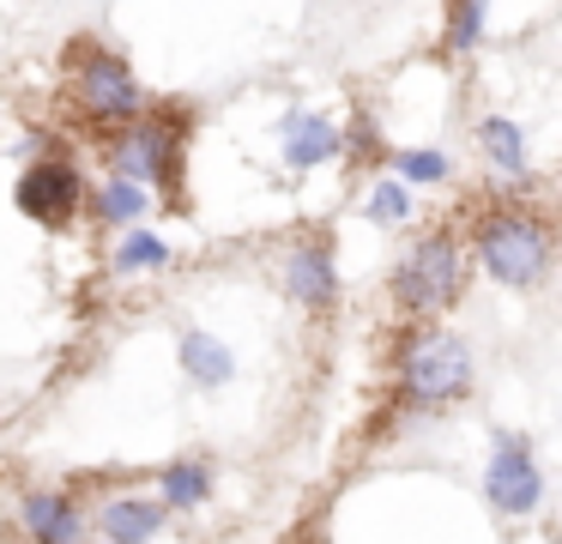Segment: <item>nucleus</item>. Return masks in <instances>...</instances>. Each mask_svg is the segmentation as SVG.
Instances as JSON below:
<instances>
[{"label":"nucleus","instance_id":"ddd939ff","mask_svg":"<svg viewBox=\"0 0 562 544\" xmlns=\"http://www.w3.org/2000/svg\"><path fill=\"white\" fill-rule=\"evenodd\" d=\"M176 357H182V375L200 387V393H218V387H231V375H236L231 345H224L218 333H206V326H182Z\"/></svg>","mask_w":562,"mask_h":544},{"label":"nucleus","instance_id":"f03ea898","mask_svg":"<svg viewBox=\"0 0 562 544\" xmlns=\"http://www.w3.org/2000/svg\"><path fill=\"white\" fill-rule=\"evenodd\" d=\"M472 254L490 285L538 290L550 278V260H557V236H550L544 218L520 212V206H496L472 224Z\"/></svg>","mask_w":562,"mask_h":544},{"label":"nucleus","instance_id":"7ed1b4c3","mask_svg":"<svg viewBox=\"0 0 562 544\" xmlns=\"http://www.w3.org/2000/svg\"><path fill=\"white\" fill-rule=\"evenodd\" d=\"M472 345L448 326H429V333H412L393 363V387H400L405 411H448L453 399L472 393Z\"/></svg>","mask_w":562,"mask_h":544},{"label":"nucleus","instance_id":"f8f14e48","mask_svg":"<svg viewBox=\"0 0 562 544\" xmlns=\"http://www.w3.org/2000/svg\"><path fill=\"white\" fill-rule=\"evenodd\" d=\"M91 526H98V539H115V544H151L170 526V508L158 496H110Z\"/></svg>","mask_w":562,"mask_h":544},{"label":"nucleus","instance_id":"2eb2a0df","mask_svg":"<svg viewBox=\"0 0 562 544\" xmlns=\"http://www.w3.org/2000/svg\"><path fill=\"white\" fill-rule=\"evenodd\" d=\"M212 490H218V471H212L206 459H170V466L158 471V502L170 508V514H194V508H206Z\"/></svg>","mask_w":562,"mask_h":544},{"label":"nucleus","instance_id":"9b49d317","mask_svg":"<svg viewBox=\"0 0 562 544\" xmlns=\"http://www.w3.org/2000/svg\"><path fill=\"white\" fill-rule=\"evenodd\" d=\"M477 152H484L490 176H496L502 188H526V181H532V152H526L520 121L484 115V121H477Z\"/></svg>","mask_w":562,"mask_h":544},{"label":"nucleus","instance_id":"6ab92c4d","mask_svg":"<svg viewBox=\"0 0 562 544\" xmlns=\"http://www.w3.org/2000/svg\"><path fill=\"white\" fill-rule=\"evenodd\" d=\"M484 19H490V0H453L448 7V55H472L484 43Z\"/></svg>","mask_w":562,"mask_h":544},{"label":"nucleus","instance_id":"a211bd4d","mask_svg":"<svg viewBox=\"0 0 562 544\" xmlns=\"http://www.w3.org/2000/svg\"><path fill=\"white\" fill-rule=\"evenodd\" d=\"M393 176L417 181V188H441V181L453 176V164H448V152H436V145H405V152H393Z\"/></svg>","mask_w":562,"mask_h":544},{"label":"nucleus","instance_id":"f257e3e1","mask_svg":"<svg viewBox=\"0 0 562 544\" xmlns=\"http://www.w3.org/2000/svg\"><path fill=\"white\" fill-rule=\"evenodd\" d=\"M182 152H188V109H139L134 121L110 133V169L151 193V200H182Z\"/></svg>","mask_w":562,"mask_h":544},{"label":"nucleus","instance_id":"6e6552de","mask_svg":"<svg viewBox=\"0 0 562 544\" xmlns=\"http://www.w3.org/2000/svg\"><path fill=\"white\" fill-rule=\"evenodd\" d=\"M279 278H284V297H291L303 314H315V321L339 309V260H333V242L327 236L291 242Z\"/></svg>","mask_w":562,"mask_h":544},{"label":"nucleus","instance_id":"4468645a","mask_svg":"<svg viewBox=\"0 0 562 544\" xmlns=\"http://www.w3.org/2000/svg\"><path fill=\"white\" fill-rule=\"evenodd\" d=\"M86 206H91V218H98L103 230H127V224H139V218L151 212V193L139 188V181H127V176H103L98 188H86Z\"/></svg>","mask_w":562,"mask_h":544},{"label":"nucleus","instance_id":"dca6fc26","mask_svg":"<svg viewBox=\"0 0 562 544\" xmlns=\"http://www.w3.org/2000/svg\"><path fill=\"white\" fill-rule=\"evenodd\" d=\"M176 260V248L158 236V230H139V224H127V230H115V254H110V273L115 278H139V273H164V266Z\"/></svg>","mask_w":562,"mask_h":544},{"label":"nucleus","instance_id":"aec40b11","mask_svg":"<svg viewBox=\"0 0 562 544\" xmlns=\"http://www.w3.org/2000/svg\"><path fill=\"white\" fill-rule=\"evenodd\" d=\"M345 133V152H363V145H375V121L369 115H357L351 127H339Z\"/></svg>","mask_w":562,"mask_h":544},{"label":"nucleus","instance_id":"20e7f679","mask_svg":"<svg viewBox=\"0 0 562 544\" xmlns=\"http://www.w3.org/2000/svg\"><path fill=\"white\" fill-rule=\"evenodd\" d=\"M387 290H393V309H400L405 321H436V314H448L453 302L465 297L460 236H453V230H424V236L400 254Z\"/></svg>","mask_w":562,"mask_h":544},{"label":"nucleus","instance_id":"1a4fd4ad","mask_svg":"<svg viewBox=\"0 0 562 544\" xmlns=\"http://www.w3.org/2000/svg\"><path fill=\"white\" fill-rule=\"evenodd\" d=\"M279 157L296 176H308V169H321V164H339L345 157L339 121L321 115V109H291V115L279 121Z\"/></svg>","mask_w":562,"mask_h":544},{"label":"nucleus","instance_id":"412c9836","mask_svg":"<svg viewBox=\"0 0 562 544\" xmlns=\"http://www.w3.org/2000/svg\"><path fill=\"white\" fill-rule=\"evenodd\" d=\"M98 544H115V539H98Z\"/></svg>","mask_w":562,"mask_h":544},{"label":"nucleus","instance_id":"f3484780","mask_svg":"<svg viewBox=\"0 0 562 544\" xmlns=\"http://www.w3.org/2000/svg\"><path fill=\"white\" fill-rule=\"evenodd\" d=\"M412 212H417L412 181H400V176H381L375 188L363 193V218H369L375 230H400V224H412Z\"/></svg>","mask_w":562,"mask_h":544},{"label":"nucleus","instance_id":"423d86ee","mask_svg":"<svg viewBox=\"0 0 562 544\" xmlns=\"http://www.w3.org/2000/svg\"><path fill=\"white\" fill-rule=\"evenodd\" d=\"M484 502H490V514H502V520H526V514L544 508V471H538V454H532L526 435H514V430L490 435Z\"/></svg>","mask_w":562,"mask_h":544},{"label":"nucleus","instance_id":"0eeeda50","mask_svg":"<svg viewBox=\"0 0 562 544\" xmlns=\"http://www.w3.org/2000/svg\"><path fill=\"white\" fill-rule=\"evenodd\" d=\"M86 188L91 181L79 176V164H67V157H31L13 181V206L43 230H67L86 212Z\"/></svg>","mask_w":562,"mask_h":544},{"label":"nucleus","instance_id":"9d476101","mask_svg":"<svg viewBox=\"0 0 562 544\" xmlns=\"http://www.w3.org/2000/svg\"><path fill=\"white\" fill-rule=\"evenodd\" d=\"M19 532H25L31 544H86L91 514L79 508V496H67V490H25V502H19Z\"/></svg>","mask_w":562,"mask_h":544},{"label":"nucleus","instance_id":"39448f33","mask_svg":"<svg viewBox=\"0 0 562 544\" xmlns=\"http://www.w3.org/2000/svg\"><path fill=\"white\" fill-rule=\"evenodd\" d=\"M67 91H74V103L86 109L91 121H103V127H122V121H134L139 109H146V85H139L134 60L103 48V43H91V36H79V43L67 48Z\"/></svg>","mask_w":562,"mask_h":544}]
</instances>
